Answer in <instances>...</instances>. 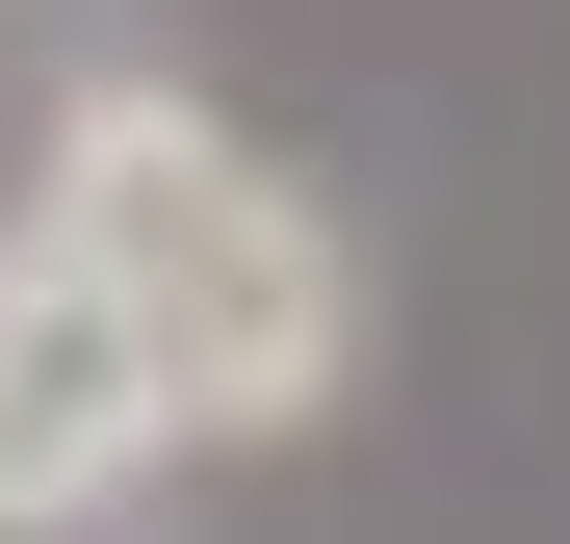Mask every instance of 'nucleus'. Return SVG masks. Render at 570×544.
Wrapping results in <instances>:
<instances>
[{"instance_id":"nucleus-1","label":"nucleus","mask_w":570,"mask_h":544,"mask_svg":"<svg viewBox=\"0 0 570 544\" xmlns=\"http://www.w3.org/2000/svg\"><path fill=\"white\" fill-rule=\"evenodd\" d=\"M27 208L130 286L156 389H181V467H208V441H312V415H337V363H363V259H337V208H312L234 105H181V78H78Z\"/></svg>"},{"instance_id":"nucleus-2","label":"nucleus","mask_w":570,"mask_h":544,"mask_svg":"<svg viewBox=\"0 0 570 544\" xmlns=\"http://www.w3.org/2000/svg\"><path fill=\"white\" fill-rule=\"evenodd\" d=\"M156 467H181L156 337H130V286H105V259L27 208V234H0V544H105Z\"/></svg>"}]
</instances>
